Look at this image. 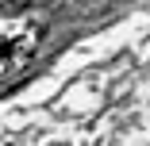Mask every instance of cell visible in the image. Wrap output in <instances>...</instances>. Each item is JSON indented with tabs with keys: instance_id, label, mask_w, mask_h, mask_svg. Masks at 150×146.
Returning <instances> with one entry per match:
<instances>
[{
	"instance_id": "6da1fadb",
	"label": "cell",
	"mask_w": 150,
	"mask_h": 146,
	"mask_svg": "<svg viewBox=\"0 0 150 146\" xmlns=\"http://www.w3.org/2000/svg\"><path fill=\"white\" fill-rule=\"evenodd\" d=\"M42 42V23L39 19H4L0 23V77L27 66Z\"/></svg>"
},
{
	"instance_id": "7a4b0ae2",
	"label": "cell",
	"mask_w": 150,
	"mask_h": 146,
	"mask_svg": "<svg viewBox=\"0 0 150 146\" xmlns=\"http://www.w3.org/2000/svg\"><path fill=\"white\" fill-rule=\"evenodd\" d=\"M54 146H66V142H54Z\"/></svg>"
}]
</instances>
